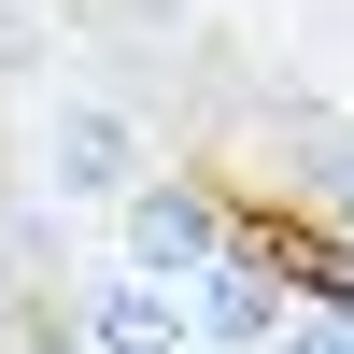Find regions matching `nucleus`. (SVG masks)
I'll list each match as a JSON object with an SVG mask.
<instances>
[{
    "instance_id": "4",
    "label": "nucleus",
    "mask_w": 354,
    "mask_h": 354,
    "mask_svg": "<svg viewBox=\"0 0 354 354\" xmlns=\"http://www.w3.org/2000/svg\"><path fill=\"white\" fill-rule=\"evenodd\" d=\"M43 142H57V185H71V198H142V185H156V170H142V128L113 100H57Z\"/></svg>"
},
{
    "instance_id": "7",
    "label": "nucleus",
    "mask_w": 354,
    "mask_h": 354,
    "mask_svg": "<svg viewBox=\"0 0 354 354\" xmlns=\"http://www.w3.org/2000/svg\"><path fill=\"white\" fill-rule=\"evenodd\" d=\"M283 354H354V312H298V326H283Z\"/></svg>"
},
{
    "instance_id": "6",
    "label": "nucleus",
    "mask_w": 354,
    "mask_h": 354,
    "mask_svg": "<svg viewBox=\"0 0 354 354\" xmlns=\"http://www.w3.org/2000/svg\"><path fill=\"white\" fill-rule=\"evenodd\" d=\"M312 185H326L340 213H354V128H312Z\"/></svg>"
},
{
    "instance_id": "3",
    "label": "nucleus",
    "mask_w": 354,
    "mask_h": 354,
    "mask_svg": "<svg viewBox=\"0 0 354 354\" xmlns=\"http://www.w3.org/2000/svg\"><path fill=\"white\" fill-rule=\"evenodd\" d=\"M71 340H85V354H198V312H185V283H142V270H113L100 298L71 312Z\"/></svg>"
},
{
    "instance_id": "5",
    "label": "nucleus",
    "mask_w": 354,
    "mask_h": 354,
    "mask_svg": "<svg viewBox=\"0 0 354 354\" xmlns=\"http://www.w3.org/2000/svg\"><path fill=\"white\" fill-rule=\"evenodd\" d=\"M57 270V227H43V198H15V283H43Z\"/></svg>"
},
{
    "instance_id": "1",
    "label": "nucleus",
    "mask_w": 354,
    "mask_h": 354,
    "mask_svg": "<svg viewBox=\"0 0 354 354\" xmlns=\"http://www.w3.org/2000/svg\"><path fill=\"white\" fill-rule=\"evenodd\" d=\"M227 255H241L227 198L170 170V185H142V198H128V255H113V270H142V283H198V270H227Z\"/></svg>"
},
{
    "instance_id": "8",
    "label": "nucleus",
    "mask_w": 354,
    "mask_h": 354,
    "mask_svg": "<svg viewBox=\"0 0 354 354\" xmlns=\"http://www.w3.org/2000/svg\"><path fill=\"white\" fill-rule=\"evenodd\" d=\"M128 15H142V28H156V15H185V0H128Z\"/></svg>"
},
{
    "instance_id": "2",
    "label": "nucleus",
    "mask_w": 354,
    "mask_h": 354,
    "mask_svg": "<svg viewBox=\"0 0 354 354\" xmlns=\"http://www.w3.org/2000/svg\"><path fill=\"white\" fill-rule=\"evenodd\" d=\"M185 312H198V354H283V326H298L255 241L227 255V270H198V283H185Z\"/></svg>"
}]
</instances>
